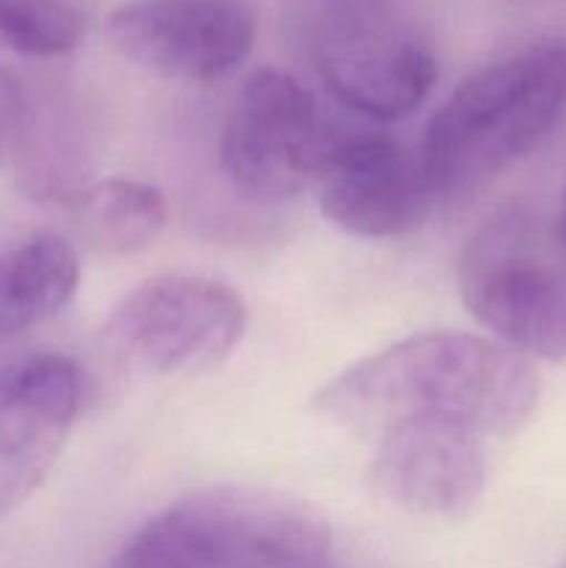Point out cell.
Listing matches in <instances>:
<instances>
[{"label": "cell", "instance_id": "obj_3", "mask_svg": "<svg viewBox=\"0 0 566 568\" xmlns=\"http://www.w3.org/2000/svg\"><path fill=\"white\" fill-rule=\"evenodd\" d=\"M325 516L272 488L186 494L139 527L105 568H327Z\"/></svg>", "mask_w": 566, "mask_h": 568}, {"label": "cell", "instance_id": "obj_8", "mask_svg": "<svg viewBox=\"0 0 566 568\" xmlns=\"http://www.w3.org/2000/svg\"><path fill=\"white\" fill-rule=\"evenodd\" d=\"M314 181L325 220L358 239L405 236L438 200L420 153L375 131H327Z\"/></svg>", "mask_w": 566, "mask_h": 568}, {"label": "cell", "instance_id": "obj_12", "mask_svg": "<svg viewBox=\"0 0 566 568\" xmlns=\"http://www.w3.org/2000/svg\"><path fill=\"white\" fill-rule=\"evenodd\" d=\"M81 286V258L67 239L39 233L0 253V336L59 316Z\"/></svg>", "mask_w": 566, "mask_h": 568}, {"label": "cell", "instance_id": "obj_13", "mask_svg": "<svg viewBox=\"0 0 566 568\" xmlns=\"http://www.w3.org/2000/svg\"><path fill=\"white\" fill-rule=\"evenodd\" d=\"M67 209L78 236L105 258H125L148 250L164 233L166 197L153 183L133 178H105L78 189Z\"/></svg>", "mask_w": 566, "mask_h": 568}, {"label": "cell", "instance_id": "obj_9", "mask_svg": "<svg viewBox=\"0 0 566 568\" xmlns=\"http://www.w3.org/2000/svg\"><path fill=\"white\" fill-rule=\"evenodd\" d=\"M111 44L161 78L211 83L255 44V17L236 0H128L109 17Z\"/></svg>", "mask_w": 566, "mask_h": 568}, {"label": "cell", "instance_id": "obj_17", "mask_svg": "<svg viewBox=\"0 0 566 568\" xmlns=\"http://www.w3.org/2000/svg\"><path fill=\"white\" fill-rule=\"evenodd\" d=\"M558 568H566V560H564V564H560V566H558Z\"/></svg>", "mask_w": 566, "mask_h": 568}, {"label": "cell", "instance_id": "obj_14", "mask_svg": "<svg viewBox=\"0 0 566 568\" xmlns=\"http://www.w3.org/2000/svg\"><path fill=\"white\" fill-rule=\"evenodd\" d=\"M83 33L87 17L70 0H0V48L53 59L75 50Z\"/></svg>", "mask_w": 566, "mask_h": 568}, {"label": "cell", "instance_id": "obj_15", "mask_svg": "<svg viewBox=\"0 0 566 568\" xmlns=\"http://www.w3.org/2000/svg\"><path fill=\"white\" fill-rule=\"evenodd\" d=\"M33 131L37 122L26 89L6 67H0V155L22 153Z\"/></svg>", "mask_w": 566, "mask_h": 568}, {"label": "cell", "instance_id": "obj_11", "mask_svg": "<svg viewBox=\"0 0 566 568\" xmlns=\"http://www.w3.org/2000/svg\"><path fill=\"white\" fill-rule=\"evenodd\" d=\"M372 488L392 505L455 519L486 488L483 436L455 422H403L375 436Z\"/></svg>", "mask_w": 566, "mask_h": 568}, {"label": "cell", "instance_id": "obj_6", "mask_svg": "<svg viewBox=\"0 0 566 568\" xmlns=\"http://www.w3.org/2000/svg\"><path fill=\"white\" fill-rule=\"evenodd\" d=\"M247 305L205 275H159L120 300L103 327L109 353L142 375H203L242 342Z\"/></svg>", "mask_w": 566, "mask_h": 568}, {"label": "cell", "instance_id": "obj_2", "mask_svg": "<svg viewBox=\"0 0 566 568\" xmlns=\"http://www.w3.org/2000/svg\"><path fill=\"white\" fill-rule=\"evenodd\" d=\"M566 111V44L544 42L466 78L422 136L436 197L475 194L530 155Z\"/></svg>", "mask_w": 566, "mask_h": 568}, {"label": "cell", "instance_id": "obj_7", "mask_svg": "<svg viewBox=\"0 0 566 568\" xmlns=\"http://www.w3.org/2000/svg\"><path fill=\"white\" fill-rule=\"evenodd\" d=\"M325 122L309 89L281 70H255L233 100L220 161L236 192L255 203H283L314 181Z\"/></svg>", "mask_w": 566, "mask_h": 568}, {"label": "cell", "instance_id": "obj_10", "mask_svg": "<svg viewBox=\"0 0 566 568\" xmlns=\"http://www.w3.org/2000/svg\"><path fill=\"white\" fill-rule=\"evenodd\" d=\"M81 394L67 355L37 353L0 369V516L20 510L50 475Z\"/></svg>", "mask_w": 566, "mask_h": 568}, {"label": "cell", "instance_id": "obj_4", "mask_svg": "<svg viewBox=\"0 0 566 568\" xmlns=\"http://www.w3.org/2000/svg\"><path fill=\"white\" fill-rule=\"evenodd\" d=\"M458 288L505 347L566 361V244L555 216L525 203L494 211L461 253Z\"/></svg>", "mask_w": 566, "mask_h": 568}, {"label": "cell", "instance_id": "obj_5", "mask_svg": "<svg viewBox=\"0 0 566 568\" xmlns=\"http://www.w3.org/2000/svg\"><path fill=\"white\" fill-rule=\"evenodd\" d=\"M314 61L327 92L375 122L414 114L438 75L431 33L388 0H353L331 11L316 33Z\"/></svg>", "mask_w": 566, "mask_h": 568}, {"label": "cell", "instance_id": "obj_16", "mask_svg": "<svg viewBox=\"0 0 566 568\" xmlns=\"http://www.w3.org/2000/svg\"><path fill=\"white\" fill-rule=\"evenodd\" d=\"M555 225H558L560 239H564V244H566V189H564V200H560V211L555 214Z\"/></svg>", "mask_w": 566, "mask_h": 568}, {"label": "cell", "instance_id": "obj_1", "mask_svg": "<svg viewBox=\"0 0 566 568\" xmlns=\"http://www.w3.org/2000/svg\"><path fill=\"white\" fill-rule=\"evenodd\" d=\"M542 381L527 355L472 333H420L358 364L316 392L333 425L381 436L403 422H455L483 438H511L530 422Z\"/></svg>", "mask_w": 566, "mask_h": 568}]
</instances>
